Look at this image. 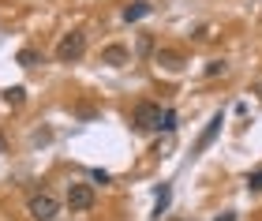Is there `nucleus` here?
<instances>
[{"label": "nucleus", "mask_w": 262, "mask_h": 221, "mask_svg": "<svg viewBox=\"0 0 262 221\" xmlns=\"http://www.w3.org/2000/svg\"><path fill=\"white\" fill-rule=\"evenodd\" d=\"M150 11H154L150 0H135V4H127V8H124V23H139V19H146Z\"/></svg>", "instance_id": "0eeeda50"}, {"label": "nucleus", "mask_w": 262, "mask_h": 221, "mask_svg": "<svg viewBox=\"0 0 262 221\" xmlns=\"http://www.w3.org/2000/svg\"><path fill=\"white\" fill-rule=\"evenodd\" d=\"M4 150H8V143H4V135H0V154H4Z\"/></svg>", "instance_id": "a211bd4d"}, {"label": "nucleus", "mask_w": 262, "mask_h": 221, "mask_svg": "<svg viewBox=\"0 0 262 221\" xmlns=\"http://www.w3.org/2000/svg\"><path fill=\"white\" fill-rule=\"evenodd\" d=\"M27 210H30V217H34V221H53L56 214H60V203H56V195L41 191V195H30Z\"/></svg>", "instance_id": "f03ea898"}, {"label": "nucleus", "mask_w": 262, "mask_h": 221, "mask_svg": "<svg viewBox=\"0 0 262 221\" xmlns=\"http://www.w3.org/2000/svg\"><path fill=\"white\" fill-rule=\"evenodd\" d=\"M176 221H184V217H176Z\"/></svg>", "instance_id": "6ab92c4d"}, {"label": "nucleus", "mask_w": 262, "mask_h": 221, "mask_svg": "<svg viewBox=\"0 0 262 221\" xmlns=\"http://www.w3.org/2000/svg\"><path fill=\"white\" fill-rule=\"evenodd\" d=\"M82 53H86V34L82 30H71V34H64V38L56 41V60L60 64H75Z\"/></svg>", "instance_id": "f257e3e1"}, {"label": "nucleus", "mask_w": 262, "mask_h": 221, "mask_svg": "<svg viewBox=\"0 0 262 221\" xmlns=\"http://www.w3.org/2000/svg\"><path fill=\"white\" fill-rule=\"evenodd\" d=\"M213 221H236V214H217Z\"/></svg>", "instance_id": "f3484780"}, {"label": "nucleus", "mask_w": 262, "mask_h": 221, "mask_svg": "<svg viewBox=\"0 0 262 221\" xmlns=\"http://www.w3.org/2000/svg\"><path fill=\"white\" fill-rule=\"evenodd\" d=\"M68 206L71 210H90L94 206V188L90 184H71L68 188Z\"/></svg>", "instance_id": "20e7f679"}, {"label": "nucleus", "mask_w": 262, "mask_h": 221, "mask_svg": "<svg viewBox=\"0 0 262 221\" xmlns=\"http://www.w3.org/2000/svg\"><path fill=\"white\" fill-rule=\"evenodd\" d=\"M131 124H135L139 131H154V127L161 124V105L158 101H139L135 113H131Z\"/></svg>", "instance_id": "7ed1b4c3"}, {"label": "nucleus", "mask_w": 262, "mask_h": 221, "mask_svg": "<svg viewBox=\"0 0 262 221\" xmlns=\"http://www.w3.org/2000/svg\"><path fill=\"white\" fill-rule=\"evenodd\" d=\"M169 199H172V188H169V184H161V191H158V203H154V217H161L165 210H169Z\"/></svg>", "instance_id": "1a4fd4ad"}, {"label": "nucleus", "mask_w": 262, "mask_h": 221, "mask_svg": "<svg viewBox=\"0 0 262 221\" xmlns=\"http://www.w3.org/2000/svg\"><path fill=\"white\" fill-rule=\"evenodd\" d=\"M90 176H94V184H109V172H105V169H94Z\"/></svg>", "instance_id": "dca6fc26"}, {"label": "nucleus", "mask_w": 262, "mask_h": 221, "mask_svg": "<svg viewBox=\"0 0 262 221\" xmlns=\"http://www.w3.org/2000/svg\"><path fill=\"white\" fill-rule=\"evenodd\" d=\"M221 72H225V60H210V64H206V75H210V79L221 75Z\"/></svg>", "instance_id": "4468645a"}, {"label": "nucleus", "mask_w": 262, "mask_h": 221, "mask_svg": "<svg viewBox=\"0 0 262 221\" xmlns=\"http://www.w3.org/2000/svg\"><path fill=\"white\" fill-rule=\"evenodd\" d=\"M101 64L124 68V64H127V49H124V45H105V49H101Z\"/></svg>", "instance_id": "423d86ee"}, {"label": "nucleus", "mask_w": 262, "mask_h": 221, "mask_svg": "<svg viewBox=\"0 0 262 221\" xmlns=\"http://www.w3.org/2000/svg\"><path fill=\"white\" fill-rule=\"evenodd\" d=\"M158 131H176V113H172V109H165V113H161V124H158Z\"/></svg>", "instance_id": "f8f14e48"}, {"label": "nucleus", "mask_w": 262, "mask_h": 221, "mask_svg": "<svg viewBox=\"0 0 262 221\" xmlns=\"http://www.w3.org/2000/svg\"><path fill=\"white\" fill-rule=\"evenodd\" d=\"M247 191H262V169H255L251 176H247Z\"/></svg>", "instance_id": "ddd939ff"}, {"label": "nucleus", "mask_w": 262, "mask_h": 221, "mask_svg": "<svg viewBox=\"0 0 262 221\" xmlns=\"http://www.w3.org/2000/svg\"><path fill=\"white\" fill-rule=\"evenodd\" d=\"M150 49H154V38H150V34H142V38H139V53H142V56H146Z\"/></svg>", "instance_id": "2eb2a0df"}, {"label": "nucleus", "mask_w": 262, "mask_h": 221, "mask_svg": "<svg viewBox=\"0 0 262 221\" xmlns=\"http://www.w3.org/2000/svg\"><path fill=\"white\" fill-rule=\"evenodd\" d=\"M158 64L169 68V72H180V68H184V53H176V49H158Z\"/></svg>", "instance_id": "6e6552de"}, {"label": "nucleus", "mask_w": 262, "mask_h": 221, "mask_svg": "<svg viewBox=\"0 0 262 221\" xmlns=\"http://www.w3.org/2000/svg\"><path fill=\"white\" fill-rule=\"evenodd\" d=\"M221 124H225V113H213L210 116V124L202 127V135L195 139V146H191V154H202V150H206L213 139H217V131H221Z\"/></svg>", "instance_id": "39448f33"}, {"label": "nucleus", "mask_w": 262, "mask_h": 221, "mask_svg": "<svg viewBox=\"0 0 262 221\" xmlns=\"http://www.w3.org/2000/svg\"><path fill=\"white\" fill-rule=\"evenodd\" d=\"M23 98H27V90H23V86H8V90H4V101H8V105H23Z\"/></svg>", "instance_id": "9b49d317"}, {"label": "nucleus", "mask_w": 262, "mask_h": 221, "mask_svg": "<svg viewBox=\"0 0 262 221\" xmlns=\"http://www.w3.org/2000/svg\"><path fill=\"white\" fill-rule=\"evenodd\" d=\"M15 60H19V68H34V64L41 60V53H38V49H19Z\"/></svg>", "instance_id": "9d476101"}]
</instances>
